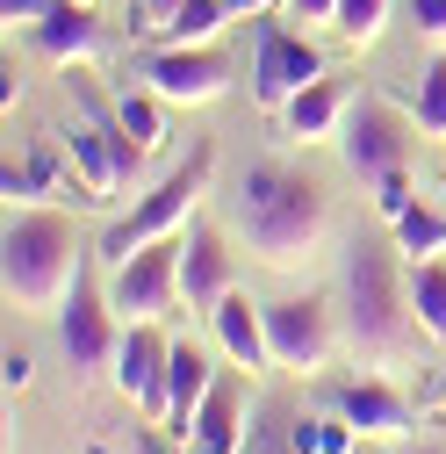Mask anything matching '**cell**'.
<instances>
[{
    "label": "cell",
    "instance_id": "cell-35",
    "mask_svg": "<svg viewBox=\"0 0 446 454\" xmlns=\"http://www.w3.org/2000/svg\"><path fill=\"white\" fill-rule=\"evenodd\" d=\"M425 411H439V419H446V361H439V368H432V382H425Z\"/></svg>",
    "mask_w": 446,
    "mask_h": 454
},
{
    "label": "cell",
    "instance_id": "cell-9",
    "mask_svg": "<svg viewBox=\"0 0 446 454\" xmlns=\"http://www.w3.org/2000/svg\"><path fill=\"white\" fill-rule=\"evenodd\" d=\"M317 80H324V51L310 36H296V29L259 15V29H252V101L259 108H288Z\"/></svg>",
    "mask_w": 446,
    "mask_h": 454
},
{
    "label": "cell",
    "instance_id": "cell-39",
    "mask_svg": "<svg viewBox=\"0 0 446 454\" xmlns=\"http://www.w3.org/2000/svg\"><path fill=\"white\" fill-rule=\"evenodd\" d=\"M404 454H439V447H404Z\"/></svg>",
    "mask_w": 446,
    "mask_h": 454
},
{
    "label": "cell",
    "instance_id": "cell-37",
    "mask_svg": "<svg viewBox=\"0 0 446 454\" xmlns=\"http://www.w3.org/2000/svg\"><path fill=\"white\" fill-rule=\"evenodd\" d=\"M281 0H231V15H245V22H259V15H273Z\"/></svg>",
    "mask_w": 446,
    "mask_h": 454
},
{
    "label": "cell",
    "instance_id": "cell-34",
    "mask_svg": "<svg viewBox=\"0 0 446 454\" xmlns=\"http://www.w3.org/2000/svg\"><path fill=\"white\" fill-rule=\"evenodd\" d=\"M173 8H181V0H137V15H144V22H137V29H144V36H151V29H158V22H165V15H173Z\"/></svg>",
    "mask_w": 446,
    "mask_h": 454
},
{
    "label": "cell",
    "instance_id": "cell-1",
    "mask_svg": "<svg viewBox=\"0 0 446 454\" xmlns=\"http://www.w3.org/2000/svg\"><path fill=\"white\" fill-rule=\"evenodd\" d=\"M94 253L80 246L73 216L50 202H22L8 209V231H0V289H8L15 317H58L73 303V289L87 281Z\"/></svg>",
    "mask_w": 446,
    "mask_h": 454
},
{
    "label": "cell",
    "instance_id": "cell-23",
    "mask_svg": "<svg viewBox=\"0 0 446 454\" xmlns=\"http://www.w3.org/2000/svg\"><path fill=\"white\" fill-rule=\"evenodd\" d=\"M158 108H165V101H158L151 87H137V94L123 87V94H116V123L130 130V145H137V152H151V145H165V123H158Z\"/></svg>",
    "mask_w": 446,
    "mask_h": 454
},
{
    "label": "cell",
    "instance_id": "cell-4",
    "mask_svg": "<svg viewBox=\"0 0 446 454\" xmlns=\"http://www.w3.org/2000/svg\"><path fill=\"white\" fill-rule=\"evenodd\" d=\"M209 174H216V152L209 145H195L173 174H165L130 216H116L108 223V239H101V260L108 267H123L130 253H144V246H158V239H181V223L202 209V195H209Z\"/></svg>",
    "mask_w": 446,
    "mask_h": 454
},
{
    "label": "cell",
    "instance_id": "cell-7",
    "mask_svg": "<svg viewBox=\"0 0 446 454\" xmlns=\"http://www.w3.org/2000/svg\"><path fill=\"white\" fill-rule=\"evenodd\" d=\"M108 303H116L123 325H158L188 310L181 303V239H158L144 253H130L123 267H108Z\"/></svg>",
    "mask_w": 446,
    "mask_h": 454
},
{
    "label": "cell",
    "instance_id": "cell-15",
    "mask_svg": "<svg viewBox=\"0 0 446 454\" xmlns=\"http://www.w3.org/2000/svg\"><path fill=\"white\" fill-rule=\"evenodd\" d=\"M209 332H216V347L231 354L245 375H266L273 354H266V303H252L245 289H231L216 310H209Z\"/></svg>",
    "mask_w": 446,
    "mask_h": 454
},
{
    "label": "cell",
    "instance_id": "cell-26",
    "mask_svg": "<svg viewBox=\"0 0 446 454\" xmlns=\"http://www.w3.org/2000/svg\"><path fill=\"white\" fill-rule=\"evenodd\" d=\"M381 22H388V0H339V43L346 51H367V43H381Z\"/></svg>",
    "mask_w": 446,
    "mask_h": 454
},
{
    "label": "cell",
    "instance_id": "cell-36",
    "mask_svg": "<svg viewBox=\"0 0 446 454\" xmlns=\"http://www.w3.org/2000/svg\"><path fill=\"white\" fill-rule=\"evenodd\" d=\"M0 101H8V108L22 101V73H15V59H8V66H0Z\"/></svg>",
    "mask_w": 446,
    "mask_h": 454
},
{
    "label": "cell",
    "instance_id": "cell-25",
    "mask_svg": "<svg viewBox=\"0 0 446 454\" xmlns=\"http://www.w3.org/2000/svg\"><path fill=\"white\" fill-rule=\"evenodd\" d=\"M396 253H411V260L446 253V216H439V209H425V202H411V209L396 216Z\"/></svg>",
    "mask_w": 446,
    "mask_h": 454
},
{
    "label": "cell",
    "instance_id": "cell-40",
    "mask_svg": "<svg viewBox=\"0 0 446 454\" xmlns=\"http://www.w3.org/2000/svg\"><path fill=\"white\" fill-rule=\"evenodd\" d=\"M80 8H101V0H80Z\"/></svg>",
    "mask_w": 446,
    "mask_h": 454
},
{
    "label": "cell",
    "instance_id": "cell-10",
    "mask_svg": "<svg viewBox=\"0 0 446 454\" xmlns=\"http://www.w3.org/2000/svg\"><path fill=\"white\" fill-rule=\"evenodd\" d=\"M116 347H123V317H116V303H108V281H94V267H87L73 303L58 310V354H65L73 375H101L108 361H116Z\"/></svg>",
    "mask_w": 446,
    "mask_h": 454
},
{
    "label": "cell",
    "instance_id": "cell-20",
    "mask_svg": "<svg viewBox=\"0 0 446 454\" xmlns=\"http://www.w3.org/2000/svg\"><path fill=\"white\" fill-rule=\"evenodd\" d=\"M339 123H346V101H339V87H331V80L303 87V94L281 108V130H288V145H324V137H339Z\"/></svg>",
    "mask_w": 446,
    "mask_h": 454
},
{
    "label": "cell",
    "instance_id": "cell-17",
    "mask_svg": "<svg viewBox=\"0 0 446 454\" xmlns=\"http://www.w3.org/2000/svg\"><path fill=\"white\" fill-rule=\"evenodd\" d=\"M339 419H346L360 440H404V433H411V404H404V389H396V382H381V375L339 389Z\"/></svg>",
    "mask_w": 446,
    "mask_h": 454
},
{
    "label": "cell",
    "instance_id": "cell-33",
    "mask_svg": "<svg viewBox=\"0 0 446 454\" xmlns=\"http://www.w3.org/2000/svg\"><path fill=\"white\" fill-rule=\"evenodd\" d=\"M0 375H8V396H15V389L36 382V361H29V354H8V361H0Z\"/></svg>",
    "mask_w": 446,
    "mask_h": 454
},
{
    "label": "cell",
    "instance_id": "cell-2",
    "mask_svg": "<svg viewBox=\"0 0 446 454\" xmlns=\"http://www.w3.org/2000/svg\"><path fill=\"white\" fill-rule=\"evenodd\" d=\"M231 223H238V239L266 260V267H310L331 239V202L317 181H303L296 166H245V181H238V202H231Z\"/></svg>",
    "mask_w": 446,
    "mask_h": 454
},
{
    "label": "cell",
    "instance_id": "cell-8",
    "mask_svg": "<svg viewBox=\"0 0 446 454\" xmlns=\"http://www.w3.org/2000/svg\"><path fill=\"white\" fill-rule=\"evenodd\" d=\"M339 317H331L324 296H281L266 303V354L281 375H317L331 361V347H339Z\"/></svg>",
    "mask_w": 446,
    "mask_h": 454
},
{
    "label": "cell",
    "instance_id": "cell-5",
    "mask_svg": "<svg viewBox=\"0 0 446 454\" xmlns=\"http://www.w3.org/2000/svg\"><path fill=\"white\" fill-rule=\"evenodd\" d=\"M65 159H73L80 195L101 202V209H116L144 152L130 145V130H123L116 116H101V101H94V94H80V116H73V130H65Z\"/></svg>",
    "mask_w": 446,
    "mask_h": 454
},
{
    "label": "cell",
    "instance_id": "cell-12",
    "mask_svg": "<svg viewBox=\"0 0 446 454\" xmlns=\"http://www.w3.org/2000/svg\"><path fill=\"white\" fill-rule=\"evenodd\" d=\"M165 361H173V339H165L158 325H123V347H116V361H108V382H116L144 419H158V404H165Z\"/></svg>",
    "mask_w": 446,
    "mask_h": 454
},
{
    "label": "cell",
    "instance_id": "cell-16",
    "mask_svg": "<svg viewBox=\"0 0 446 454\" xmlns=\"http://www.w3.org/2000/svg\"><path fill=\"white\" fill-rule=\"evenodd\" d=\"M29 43L43 51L50 66H94L101 51H108V36H101V22H94V8H80V0H58L36 29H29Z\"/></svg>",
    "mask_w": 446,
    "mask_h": 454
},
{
    "label": "cell",
    "instance_id": "cell-29",
    "mask_svg": "<svg viewBox=\"0 0 446 454\" xmlns=\"http://www.w3.org/2000/svg\"><path fill=\"white\" fill-rule=\"evenodd\" d=\"M411 22H418V36L446 43V0H411Z\"/></svg>",
    "mask_w": 446,
    "mask_h": 454
},
{
    "label": "cell",
    "instance_id": "cell-22",
    "mask_svg": "<svg viewBox=\"0 0 446 454\" xmlns=\"http://www.w3.org/2000/svg\"><path fill=\"white\" fill-rule=\"evenodd\" d=\"M223 22H231V0H181V8L151 29V43H216Z\"/></svg>",
    "mask_w": 446,
    "mask_h": 454
},
{
    "label": "cell",
    "instance_id": "cell-6",
    "mask_svg": "<svg viewBox=\"0 0 446 454\" xmlns=\"http://www.w3.org/2000/svg\"><path fill=\"white\" fill-rule=\"evenodd\" d=\"M137 80L165 108H209V101L231 94V59L216 43H151L137 59Z\"/></svg>",
    "mask_w": 446,
    "mask_h": 454
},
{
    "label": "cell",
    "instance_id": "cell-31",
    "mask_svg": "<svg viewBox=\"0 0 446 454\" xmlns=\"http://www.w3.org/2000/svg\"><path fill=\"white\" fill-rule=\"evenodd\" d=\"M324 440V419H288V454H317Z\"/></svg>",
    "mask_w": 446,
    "mask_h": 454
},
{
    "label": "cell",
    "instance_id": "cell-19",
    "mask_svg": "<svg viewBox=\"0 0 446 454\" xmlns=\"http://www.w3.org/2000/svg\"><path fill=\"white\" fill-rule=\"evenodd\" d=\"M181 447H188V454H238V447H245V396H238V382H216V389L202 396L195 433H188Z\"/></svg>",
    "mask_w": 446,
    "mask_h": 454
},
{
    "label": "cell",
    "instance_id": "cell-38",
    "mask_svg": "<svg viewBox=\"0 0 446 454\" xmlns=\"http://www.w3.org/2000/svg\"><path fill=\"white\" fill-rule=\"evenodd\" d=\"M238 454H288V440H281V447H273V440H245Z\"/></svg>",
    "mask_w": 446,
    "mask_h": 454
},
{
    "label": "cell",
    "instance_id": "cell-13",
    "mask_svg": "<svg viewBox=\"0 0 446 454\" xmlns=\"http://www.w3.org/2000/svg\"><path fill=\"white\" fill-rule=\"evenodd\" d=\"M216 389V368H209V354L202 347H188V339H173V361H165V404H158V419L151 426H165L173 440H188L195 433V411H202V396Z\"/></svg>",
    "mask_w": 446,
    "mask_h": 454
},
{
    "label": "cell",
    "instance_id": "cell-30",
    "mask_svg": "<svg viewBox=\"0 0 446 454\" xmlns=\"http://www.w3.org/2000/svg\"><path fill=\"white\" fill-rule=\"evenodd\" d=\"M281 15H296L303 29L310 22H339V0H281Z\"/></svg>",
    "mask_w": 446,
    "mask_h": 454
},
{
    "label": "cell",
    "instance_id": "cell-14",
    "mask_svg": "<svg viewBox=\"0 0 446 454\" xmlns=\"http://www.w3.org/2000/svg\"><path fill=\"white\" fill-rule=\"evenodd\" d=\"M223 296H231V253H223V231L195 223V231L181 239V303L209 317Z\"/></svg>",
    "mask_w": 446,
    "mask_h": 454
},
{
    "label": "cell",
    "instance_id": "cell-24",
    "mask_svg": "<svg viewBox=\"0 0 446 454\" xmlns=\"http://www.w3.org/2000/svg\"><path fill=\"white\" fill-rule=\"evenodd\" d=\"M411 123H418V137L446 145V59H432V66L418 73V101H411Z\"/></svg>",
    "mask_w": 446,
    "mask_h": 454
},
{
    "label": "cell",
    "instance_id": "cell-11",
    "mask_svg": "<svg viewBox=\"0 0 446 454\" xmlns=\"http://www.w3.org/2000/svg\"><path fill=\"white\" fill-rule=\"evenodd\" d=\"M411 116H396L388 101H353L346 108V123H339V145H346V166L360 181H381V174H396L404 152H411Z\"/></svg>",
    "mask_w": 446,
    "mask_h": 454
},
{
    "label": "cell",
    "instance_id": "cell-3",
    "mask_svg": "<svg viewBox=\"0 0 446 454\" xmlns=\"http://www.w3.org/2000/svg\"><path fill=\"white\" fill-rule=\"evenodd\" d=\"M339 325H346V347L374 354V361H396L411 347V274H396L388 246L353 239L346 246V274H339Z\"/></svg>",
    "mask_w": 446,
    "mask_h": 454
},
{
    "label": "cell",
    "instance_id": "cell-27",
    "mask_svg": "<svg viewBox=\"0 0 446 454\" xmlns=\"http://www.w3.org/2000/svg\"><path fill=\"white\" fill-rule=\"evenodd\" d=\"M374 209H381L388 223H396V216L411 209V174H404V166H396V174H381V181H374Z\"/></svg>",
    "mask_w": 446,
    "mask_h": 454
},
{
    "label": "cell",
    "instance_id": "cell-18",
    "mask_svg": "<svg viewBox=\"0 0 446 454\" xmlns=\"http://www.w3.org/2000/svg\"><path fill=\"white\" fill-rule=\"evenodd\" d=\"M65 166L73 159H58V145H29L22 159L8 152V166H0V195H8V209H22V202H58V195H73V181H65Z\"/></svg>",
    "mask_w": 446,
    "mask_h": 454
},
{
    "label": "cell",
    "instance_id": "cell-28",
    "mask_svg": "<svg viewBox=\"0 0 446 454\" xmlns=\"http://www.w3.org/2000/svg\"><path fill=\"white\" fill-rule=\"evenodd\" d=\"M50 8H58V0H0V22L8 29H36Z\"/></svg>",
    "mask_w": 446,
    "mask_h": 454
},
{
    "label": "cell",
    "instance_id": "cell-32",
    "mask_svg": "<svg viewBox=\"0 0 446 454\" xmlns=\"http://www.w3.org/2000/svg\"><path fill=\"white\" fill-rule=\"evenodd\" d=\"M353 440H360V433H353L346 419H324V440H317V454H353Z\"/></svg>",
    "mask_w": 446,
    "mask_h": 454
},
{
    "label": "cell",
    "instance_id": "cell-21",
    "mask_svg": "<svg viewBox=\"0 0 446 454\" xmlns=\"http://www.w3.org/2000/svg\"><path fill=\"white\" fill-rule=\"evenodd\" d=\"M411 317H418V339H439L446 347V260H411Z\"/></svg>",
    "mask_w": 446,
    "mask_h": 454
}]
</instances>
